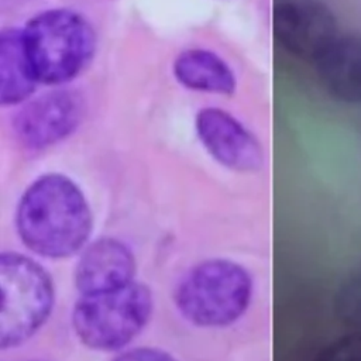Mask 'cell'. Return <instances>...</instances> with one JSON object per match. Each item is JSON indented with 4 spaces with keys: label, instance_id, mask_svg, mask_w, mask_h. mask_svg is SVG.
I'll use <instances>...</instances> for the list:
<instances>
[{
    "label": "cell",
    "instance_id": "14",
    "mask_svg": "<svg viewBox=\"0 0 361 361\" xmlns=\"http://www.w3.org/2000/svg\"><path fill=\"white\" fill-rule=\"evenodd\" d=\"M21 361H42V360H21Z\"/></svg>",
    "mask_w": 361,
    "mask_h": 361
},
{
    "label": "cell",
    "instance_id": "5",
    "mask_svg": "<svg viewBox=\"0 0 361 361\" xmlns=\"http://www.w3.org/2000/svg\"><path fill=\"white\" fill-rule=\"evenodd\" d=\"M0 347L27 341L48 319L54 305V285L47 271L18 252L0 255Z\"/></svg>",
    "mask_w": 361,
    "mask_h": 361
},
{
    "label": "cell",
    "instance_id": "6",
    "mask_svg": "<svg viewBox=\"0 0 361 361\" xmlns=\"http://www.w3.org/2000/svg\"><path fill=\"white\" fill-rule=\"evenodd\" d=\"M276 41L289 54L316 62L340 37L333 10L319 0H289L272 13Z\"/></svg>",
    "mask_w": 361,
    "mask_h": 361
},
{
    "label": "cell",
    "instance_id": "12",
    "mask_svg": "<svg viewBox=\"0 0 361 361\" xmlns=\"http://www.w3.org/2000/svg\"><path fill=\"white\" fill-rule=\"evenodd\" d=\"M37 82L21 30L4 28L0 34V103H21L35 90Z\"/></svg>",
    "mask_w": 361,
    "mask_h": 361
},
{
    "label": "cell",
    "instance_id": "4",
    "mask_svg": "<svg viewBox=\"0 0 361 361\" xmlns=\"http://www.w3.org/2000/svg\"><path fill=\"white\" fill-rule=\"evenodd\" d=\"M152 307L148 286L134 281L114 290L82 295L73 307L72 326L86 347L114 351L140 334L151 317Z\"/></svg>",
    "mask_w": 361,
    "mask_h": 361
},
{
    "label": "cell",
    "instance_id": "1",
    "mask_svg": "<svg viewBox=\"0 0 361 361\" xmlns=\"http://www.w3.org/2000/svg\"><path fill=\"white\" fill-rule=\"evenodd\" d=\"M16 224L21 241L31 251L48 258H66L87 241L92 212L72 179L45 173L23 193Z\"/></svg>",
    "mask_w": 361,
    "mask_h": 361
},
{
    "label": "cell",
    "instance_id": "11",
    "mask_svg": "<svg viewBox=\"0 0 361 361\" xmlns=\"http://www.w3.org/2000/svg\"><path fill=\"white\" fill-rule=\"evenodd\" d=\"M176 80L196 92L230 96L235 90V76L228 63L216 52L204 48L182 51L173 61Z\"/></svg>",
    "mask_w": 361,
    "mask_h": 361
},
{
    "label": "cell",
    "instance_id": "8",
    "mask_svg": "<svg viewBox=\"0 0 361 361\" xmlns=\"http://www.w3.org/2000/svg\"><path fill=\"white\" fill-rule=\"evenodd\" d=\"M196 133L206 151L228 169L254 172L264 164L259 141L228 111L202 109L196 116Z\"/></svg>",
    "mask_w": 361,
    "mask_h": 361
},
{
    "label": "cell",
    "instance_id": "9",
    "mask_svg": "<svg viewBox=\"0 0 361 361\" xmlns=\"http://www.w3.org/2000/svg\"><path fill=\"white\" fill-rule=\"evenodd\" d=\"M135 258L120 240L103 237L87 245L75 267V285L82 295H94L134 282Z\"/></svg>",
    "mask_w": 361,
    "mask_h": 361
},
{
    "label": "cell",
    "instance_id": "3",
    "mask_svg": "<svg viewBox=\"0 0 361 361\" xmlns=\"http://www.w3.org/2000/svg\"><path fill=\"white\" fill-rule=\"evenodd\" d=\"M252 296L248 271L224 258H212L192 267L178 282L175 305L179 313L200 327H224L247 310Z\"/></svg>",
    "mask_w": 361,
    "mask_h": 361
},
{
    "label": "cell",
    "instance_id": "10",
    "mask_svg": "<svg viewBox=\"0 0 361 361\" xmlns=\"http://www.w3.org/2000/svg\"><path fill=\"white\" fill-rule=\"evenodd\" d=\"M314 63L323 87L334 99L361 104V35H340Z\"/></svg>",
    "mask_w": 361,
    "mask_h": 361
},
{
    "label": "cell",
    "instance_id": "7",
    "mask_svg": "<svg viewBox=\"0 0 361 361\" xmlns=\"http://www.w3.org/2000/svg\"><path fill=\"white\" fill-rule=\"evenodd\" d=\"M83 114V97L76 90L59 89L41 94L20 109L13 128L25 148L44 149L69 137Z\"/></svg>",
    "mask_w": 361,
    "mask_h": 361
},
{
    "label": "cell",
    "instance_id": "13",
    "mask_svg": "<svg viewBox=\"0 0 361 361\" xmlns=\"http://www.w3.org/2000/svg\"><path fill=\"white\" fill-rule=\"evenodd\" d=\"M113 361H176L171 354L159 348L140 347L121 353Z\"/></svg>",
    "mask_w": 361,
    "mask_h": 361
},
{
    "label": "cell",
    "instance_id": "2",
    "mask_svg": "<svg viewBox=\"0 0 361 361\" xmlns=\"http://www.w3.org/2000/svg\"><path fill=\"white\" fill-rule=\"evenodd\" d=\"M21 32L35 76L47 85H62L76 78L96 51L92 24L68 8L38 13Z\"/></svg>",
    "mask_w": 361,
    "mask_h": 361
}]
</instances>
